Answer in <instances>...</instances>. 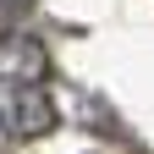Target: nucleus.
<instances>
[{"instance_id":"7ed1b4c3","label":"nucleus","mask_w":154,"mask_h":154,"mask_svg":"<svg viewBox=\"0 0 154 154\" xmlns=\"http://www.w3.org/2000/svg\"><path fill=\"white\" fill-rule=\"evenodd\" d=\"M0 143H6V127H0Z\"/></svg>"},{"instance_id":"f03ea898","label":"nucleus","mask_w":154,"mask_h":154,"mask_svg":"<svg viewBox=\"0 0 154 154\" xmlns=\"http://www.w3.org/2000/svg\"><path fill=\"white\" fill-rule=\"evenodd\" d=\"M0 77L44 83V77H50V55H44V44L28 38V33H6V38H0Z\"/></svg>"},{"instance_id":"f257e3e1","label":"nucleus","mask_w":154,"mask_h":154,"mask_svg":"<svg viewBox=\"0 0 154 154\" xmlns=\"http://www.w3.org/2000/svg\"><path fill=\"white\" fill-rule=\"evenodd\" d=\"M0 127L6 138H44L55 127V99L44 94V83L0 77Z\"/></svg>"}]
</instances>
